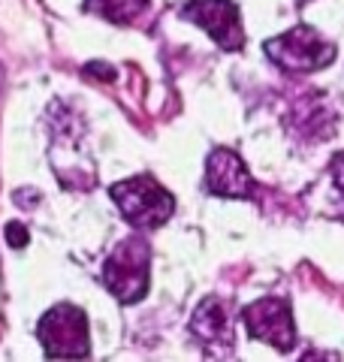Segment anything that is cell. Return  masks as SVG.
Returning a JSON list of instances; mask_svg holds the SVG:
<instances>
[{"label":"cell","instance_id":"cell-1","mask_svg":"<svg viewBox=\"0 0 344 362\" xmlns=\"http://www.w3.org/2000/svg\"><path fill=\"white\" fill-rule=\"evenodd\" d=\"M112 199L121 209V214L139 230H154L166 223L176 211V202L157 185L151 175H133L127 181L112 185Z\"/></svg>","mask_w":344,"mask_h":362},{"label":"cell","instance_id":"cell-2","mask_svg":"<svg viewBox=\"0 0 344 362\" xmlns=\"http://www.w3.org/2000/svg\"><path fill=\"white\" fill-rule=\"evenodd\" d=\"M266 54L287 73H314L336 61V45L326 42L314 28L296 25L266 42Z\"/></svg>","mask_w":344,"mask_h":362},{"label":"cell","instance_id":"cell-3","mask_svg":"<svg viewBox=\"0 0 344 362\" xmlns=\"http://www.w3.org/2000/svg\"><path fill=\"white\" fill-rule=\"evenodd\" d=\"M148 263H151V251L145 239H124L115 245L103 266V281L112 296L124 305L139 302L148 290Z\"/></svg>","mask_w":344,"mask_h":362},{"label":"cell","instance_id":"cell-4","mask_svg":"<svg viewBox=\"0 0 344 362\" xmlns=\"http://www.w3.org/2000/svg\"><path fill=\"white\" fill-rule=\"evenodd\" d=\"M40 341L55 359H79L91 354L88 317L76 305H55L40 323Z\"/></svg>","mask_w":344,"mask_h":362},{"label":"cell","instance_id":"cell-5","mask_svg":"<svg viewBox=\"0 0 344 362\" xmlns=\"http://www.w3.org/2000/svg\"><path fill=\"white\" fill-rule=\"evenodd\" d=\"M181 16L197 21L224 52H239L245 45L242 18H239L236 4L229 0H190L188 6H181Z\"/></svg>","mask_w":344,"mask_h":362},{"label":"cell","instance_id":"cell-6","mask_svg":"<svg viewBox=\"0 0 344 362\" xmlns=\"http://www.w3.org/2000/svg\"><path fill=\"white\" fill-rule=\"evenodd\" d=\"M242 320L248 326L251 338H260V341H269L278 350H290L296 341V326H293V314L290 305L284 299L266 296L254 305H248L242 311Z\"/></svg>","mask_w":344,"mask_h":362},{"label":"cell","instance_id":"cell-7","mask_svg":"<svg viewBox=\"0 0 344 362\" xmlns=\"http://www.w3.org/2000/svg\"><path fill=\"white\" fill-rule=\"evenodd\" d=\"M205 187H209L214 197H227V199H251L257 190L248 166L242 163V157L229 148H217L209 154V163H205Z\"/></svg>","mask_w":344,"mask_h":362},{"label":"cell","instance_id":"cell-8","mask_svg":"<svg viewBox=\"0 0 344 362\" xmlns=\"http://www.w3.org/2000/svg\"><path fill=\"white\" fill-rule=\"evenodd\" d=\"M190 332L200 338L202 344L212 347H229L236 341V326H233V314L221 299H202L200 308L190 317Z\"/></svg>","mask_w":344,"mask_h":362},{"label":"cell","instance_id":"cell-9","mask_svg":"<svg viewBox=\"0 0 344 362\" xmlns=\"http://www.w3.org/2000/svg\"><path fill=\"white\" fill-rule=\"evenodd\" d=\"M85 6L115 25H130L133 18H139L148 0H85Z\"/></svg>","mask_w":344,"mask_h":362},{"label":"cell","instance_id":"cell-10","mask_svg":"<svg viewBox=\"0 0 344 362\" xmlns=\"http://www.w3.org/2000/svg\"><path fill=\"white\" fill-rule=\"evenodd\" d=\"M6 242L13 247H25L28 245V230L21 223H9L6 226Z\"/></svg>","mask_w":344,"mask_h":362},{"label":"cell","instance_id":"cell-11","mask_svg":"<svg viewBox=\"0 0 344 362\" xmlns=\"http://www.w3.org/2000/svg\"><path fill=\"white\" fill-rule=\"evenodd\" d=\"M332 181L344 194V154H336V160H332Z\"/></svg>","mask_w":344,"mask_h":362}]
</instances>
